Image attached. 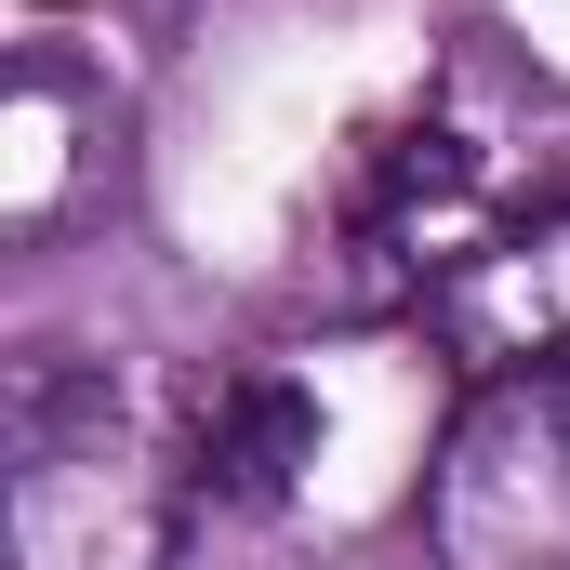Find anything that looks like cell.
<instances>
[{
	"label": "cell",
	"instance_id": "1",
	"mask_svg": "<svg viewBox=\"0 0 570 570\" xmlns=\"http://www.w3.org/2000/svg\"><path fill=\"white\" fill-rule=\"evenodd\" d=\"M199 451L107 358H13L0 385V570H173Z\"/></svg>",
	"mask_w": 570,
	"mask_h": 570
},
{
	"label": "cell",
	"instance_id": "2",
	"mask_svg": "<svg viewBox=\"0 0 570 570\" xmlns=\"http://www.w3.org/2000/svg\"><path fill=\"white\" fill-rule=\"evenodd\" d=\"M425 558L438 570H570V358L464 372L425 451Z\"/></svg>",
	"mask_w": 570,
	"mask_h": 570
},
{
	"label": "cell",
	"instance_id": "3",
	"mask_svg": "<svg viewBox=\"0 0 570 570\" xmlns=\"http://www.w3.org/2000/svg\"><path fill=\"white\" fill-rule=\"evenodd\" d=\"M134 120L107 94V67H80L67 40H27L0 67V239L13 253H53L67 226H94L134 173Z\"/></svg>",
	"mask_w": 570,
	"mask_h": 570
},
{
	"label": "cell",
	"instance_id": "4",
	"mask_svg": "<svg viewBox=\"0 0 570 570\" xmlns=\"http://www.w3.org/2000/svg\"><path fill=\"white\" fill-rule=\"evenodd\" d=\"M438 332L464 345V372L570 358V199L531 213V226H491V239L438 279Z\"/></svg>",
	"mask_w": 570,
	"mask_h": 570
},
{
	"label": "cell",
	"instance_id": "5",
	"mask_svg": "<svg viewBox=\"0 0 570 570\" xmlns=\"http://www.w3.org/2000/svg\"><path fill=\"white\" fill-rule=\"evenodd\" d=\"M186 451H199V491L213 504H292L305 464H318V399L292 372H226L186 412Z\"/></svg>",
	"mask_w": 570,
	"mask_h": 570
}]
</instances>
